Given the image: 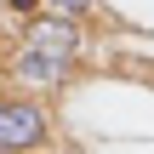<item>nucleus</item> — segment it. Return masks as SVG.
Returning <instances> with one entry per match:
<instances>
[{
    "instance_id": "nucleus-5",
    "label": "nucleus",
    "mask_w": 154,
    "mask_h": 154,
    "mask_svg": "<svg viewBox=\"0 0 154 154\" xmlns=\"http://www.w3.org/2000/svg\"><path fill=\"white\" fill-rule=\"evenodd\" d=\"M6 11H11L17 23H29V17H40V11H46V0H6Z\"/></svg>"
},
{
    "instance_id": "nucleus-2",
    "label": "nucleus",
    "mask_w": 154,
    "mask_h": 154,
    "mask_svg": "<svg viewBox=\"0 0 154 154\" xmlns=\"http://www.w3.org/2000/svg\"><path fill=\"white\" fill-rule=\"evenodd\" d=\"M57 143V114L40 97H6L0 91V154H40Z\"/></svg>"
},
{
    "instance_id": "nucleus-3",
    "label": "nucleus",
    "mask_w": 154,
    "mask_h": 154,
    "mask_svg": "<svg viewBox=\"0 0 154 154\" xmlns=\"http://www.w3.org/2000/svg\"><path fill=\"white\" fill-rule=\"evenodd\" d=\"M17 40L34 46V51H51V57H74V63H86V51H91L86 23H80V17H63V11H40V17H29V23L17 29Z\"/></svg>"
},
{
    "instance_id": "nucleus-1",
    "label": "nucleus",
    "mask_w": 154,
    "mask_h": 154,
    "mask_svg": "<svg viewBox=\"0 0 154 154\" xmlns=\"http://www.w3.org/2000/svg\"><path fill=\"white\" fill-rule=\"evenodd\" d=\"M0 74H6L17 91H29V97H51V91H69V86L86 74V63H74V57H51V51H34V46L11 40V51L0 57Z\"/></svg>"
},
{
    "instance_id": "nucleus-4",
    "label": "nucleus",
    "mask_w": 154,
    "mask_h": 154,
    "mask_svg": "<svg viewBox=\"0 0 154 154\" xmlns=\"http://www.w3.org/2000/svg\"><path fill=\"white\" fill-rule=\"evenodd\" d=\"M46 11H63V17L91 23V17H97V0H46Z\"/></svg>"
}]
</instances>
